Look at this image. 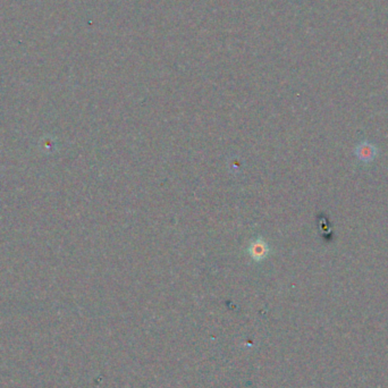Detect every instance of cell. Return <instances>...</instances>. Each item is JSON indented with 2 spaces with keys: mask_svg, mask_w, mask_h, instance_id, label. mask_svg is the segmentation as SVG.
<instances>
[{
  "mask_svg": "<svg viewBox=\"0 0 388 388\" xmlns=\"http://www.w3.org/2000/svg\"><path fill=\"white\" fill-rule=\"evenodd\" d=\"M356 154L358 156V158L362 160V162H369L376 157L377 149L372 144H370V143L364 142V143H361V144L356 148Z\"/></svg>",
  "mask_w": 388,
  "mask_h": 388,
  "instance_id": "obj_1",
  "label": "cell"
}]
</instances>
